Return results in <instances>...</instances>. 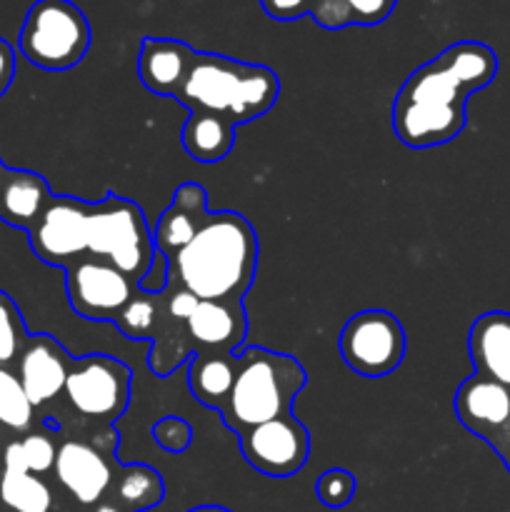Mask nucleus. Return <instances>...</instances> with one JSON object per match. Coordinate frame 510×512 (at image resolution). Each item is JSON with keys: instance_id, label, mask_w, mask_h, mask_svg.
Segmentation results:
<instances>
[{"instance_id": "bb28decb", "label": "nucleus", "mask_w": 510, "mask_h": 512, "mask_svg": "<svg viewBox=\"0 0 510 512\" xmlns=\"http://www.w3.org/2000/svg\"><path fill=\"white\" fill-rule=\"evenodd\" d=\"M28 328L20 315V308L5 290H0V368H8L18 360L28 343Z\"/></svg>"}, {"instance_id": "f257e3e1", "label": "nucleus", "mask_w": 510, "mask_h": 512, "mask_svg": "<svg viewBox=\"0 0 510 512\" xmlns=\"http://www.w3.org/2000/svg\"><path fill=\"white\" fill-rule=\"evenodd\" d=\"M498 75V55L478 40L448 45L415 68L393 100V133L415 150L458 138L468 120V98Z\"/></svg>"}, {"instance_id": "2eb2a0df", "label": "nucleus", "mask_w": 510, "mask_h": 512, "mask_svg": "<svg viewBox=\"0 0 510 512\" xmlns=\"http://www.w3.org/2000/svg\"><path fill=\"white\" fill-rule=\"evenodd\" d=\"M15 363H18L15 375H18L33 408H43V405L53 403L60 393H65L73 358L53 335H30Z\"/></svg>"}, {"instance_id": "c85d7f7f", "label": "nucleus", "mask_w": 510, "mask_h": 512, "mask_svg": "<svg viewBox=\"0 0 510 512\" xmlns=\"http://www.w3.org/2000/svg\"><path fill=\"white\" fill-rule=\"evenodd\" d=\"M355 488H358V480L350 470L343 468H330L325 470L323 475L315 483V493H318V500L330 510H340L353 500Z\"/></svg>"}, {"instance_id": "c756f323", "label": "nucleus", "mask_w": 510, "mask_h": 512, "mask_svg": "<svg viewBox=\"0 0 510 512\" xmlns=\"http://www.w3.org/2000/svg\"><path fill=\"white\" fill-rule=\"evenodd\" d=\"M20 453H23L25 470L43 478L45 473L55 468V458H58V445H55L50 433H28L18 440Z\"/></svg>"}, {"instance_id": "a878e982", "label": "nucleus", "mask_w": 510, "mask_h": 512, "mask_svg": "<svg viewBox=\"0 0 510 512\" xmlns=\"http://www.w3.org/2000/svg\"><path fill=\"white\" fill-rule=\"evenodd\" d=\"M35 408L25 395L18 375L8 368H0V425L15 433H25L33 425Z\"/></svg>"}, {"instance_id": "4be33fe9", "label": "nucleus", "mask_w": 510, "mask_h": 512, "mask_svg": "<svg viewBox=\"0 0 510 512\" xmlns=\"http://www.w3.org/2000/svg\"><path fill=\"white\" fill-rule=\"evenodd\" d=\"M105 498L123 512H143L163 503L165 483L150 465H125L115 470L113 485Z\"/></svg>"}, {"instance_id": "473e14b6", "label": "nucleus", "mask_w": 510, "mask_h": 512, "mask_svg": "<svg viewBox=\"0 0 510 512\" xmlns=\"http://www.w3.org/2000/svg\"><path fill=\"white\" fill-rule=\"evenodd\" d=\"M15 78V50L5 38H0V98L8 93Z\"/></svg>"}, {"instance_id": "5701e85b", "label": "nucleus", "mask_w": 510, "mask_h": 512, "mask_svg": "<svg viewBox=\"0 0 510 512\" xmlns=\"http://www.w3.org/2000/svg\"><path fill=\"white\" fill-rule=\"evenodd\" d=\"M235 143V125L210 113H190L183 128V148L198 163H220Z\"/></svg>"}, {"instance_id": "72a5a7b5", "label": "nucleus", "mask_w": 510, "mask_h": 512, "mask_svg": "<svg viewBox=\"0 0 510 512\" xmlns=\"http://www.w3.org/2000/svg\"><path fill=\"white\" fill-rule=\"evenodd\" d=\"M93 512H123V510H120L115 503H110L108 498H103L98 505H95Z\"/></svg>"}, {"instance_id": "9d476101", "label": "nucleus", "mask_w": 510, "mask_h": 512, "mask_svg": "<svg viewBox=\"0 0 510 512\" xmlns=\"http://www.w3.org/2000/svg\"><path fill=\"white\" fill-rule=\"evenodd\" d=\"M90 205L73 195H53L28 230L35 258L55 268H70L88 255Z\"/></svg>"}, {"instance_id": "cd10ccee", "label": "nucleus", "mask_w": 510, "mask_h": 512, "mask_svg": "<svg viewBox=\"0 0 510 512\" xmlns=\"http://www.w3.org/2000/svg\"><path fill=\"white\" fill-rule=\"evenodd\" d=\"M158 308H160V293H145L138 288V293L133 295V300L128 303V308L120 313L118 318V330L128 340H150L155 328V320H158Z\"/></svg>"}, {"instance_id": "20e7f679", "label": "nucleus", "mask_w": 510, "mask_h": 512, "mask_svg": "<svg viewBox=\"0 0 510 512\" xmlns=\"http://www.w3.org/2000/svg\"><path fill=\"white\" fill-rule=\"evenodd\" d=\"M308 383L298 358L268 348H245L238 353L233 390L220 408V418L233 433L263 425L290 413V405Z\"/></svg>"}, {"instance_id": "c9c22d12", "label": "nucleus", "mask_w": 510, "mask_h": 512, "mask_svg": "<svg viewBox=\"0 0 510 512\" xmlns=\"http://www.w3.org/2000/svg\"><path fill=\"white\" fill-rule=\"evenodd\" d=\"M3 170H5V165H3V163H0V173H3Z\"/></svg>"}, {"instance_id": "aec40b11", "label": "nucleus", "mask_w": 510, "mask_h": 512, "mask_svg": "<svg viewBox=\"0 0 510 512\" xmlns=\"http://www.w3.org/2000/svg\"><path fill=\"white\" fill-rule=\"evenodd\" d=\"M53 198L43 175L5 168L0 173V220L28 233Z\"/></svg>"}, {"instance_id": "f704fd0d", "label": "nucleus", "mask_w": 510, "mask_h": 512, "mask_svg": "<svg viewBox=\"0 0 510 512\" xmlns=\"http://www.w3.org/2000/svg\"><path fill=\"white\" fill-rule=\"evenodd\" d=\"M188 512H230L228 508H220V505H200V508H193Z\"/></svg>"}, {"instance_id": "6ab92c4d", "label": "nucleus", "mask_w": 510, "mask_h": 512, "mask_svg": "<svg viewBox=\"0 0 510 512\" xmlns=\"http://www.w3.org/2000/svg\"><path fill=\"white\" fill-rule=\"evenodd\" d=\"M195 50L183 40L143 38L138 53L140 83L150 93L175 98L193 63Z\"/></svg>"}, {"instance_id": "dca6fc26", "label": "nucleus", "mask_w": 510, "mask_h": 512, "mask_svg": "<svg viewBox=\"0 0 510 512\" xmlns=\"http://www.w3.org/2000/svg\"><path fill=\"white\" fill-rule=\"evenodd\" d=\"M188 335L195 353H240L248 335L243 300H198Z\"/></svg>"}, {"instance_id": "2f4dec72", "label": "nucleus", "mask_w": 510, "mask_h": 512, "mask_svg": "<svg viewBox=\"0 0 510 512\" xmlns=\"http://www.w3.org/2000/svg\"><path fill=\"white\" fill-rule=\"evenodd\" d=\"M260 5H263V10L273 20L288 23V20H298L310 15L315 0H260Z\"/></svg>"}, {"instance_id": "0eeeda50", "label": "nucleus", "mask_w": 510, "mask_h": 512, "mask_svg": "<svg viewBox=\"0 0 510 512\" xmlns=\"http://www.w3.org/2000/svg\"><path fill=\"white\" fill-rule=\"evenodd\" d=\"M340 355L353 373L385 378L405 358V330L388 310H360L340 330Z\"/></svg>"}, {"instance_id": "6e6552de", "label": "nucleus", "mask_w": 510, "mask_h": 512, "mask_svg": "<svg viewBox=\"0 0 510 512\" xmlns=\"http://www.w3.org/2000/svg\"><path fill=\"white\" fill-rule=\"evenodd\" d=\"M133 375L123 360L110 355H85L73 360L65 398L78 415L98 423H115L130 405Z\"/></svg>"}, {"instance_id": "b1692460", "label": "nucleus", "mask_w": 510, "mask_h": 512, "mask_svg": "<svg viewBox=\"0 0 510 512\" xmlns=\"http://www.w3.org/2000/svg\"><path fill=\"white\" fill-rule=\"evenodd\" d=\"M398 0H315L310 18L325 30L348 25H378L390 18Z\"/></svg>"}, {"instance_id": "f3484780", "label": "nucleus", "mask_w": 510, "mask_h": 512, "mask_svg": "<svg viewBox=\"0 0 510 512\" xmlns=\"http://www.w3.org/2000/svg\"><path fill=\"white\" fill-rule=\"evenodd\" d=\"M208 195L198 183H183L175 188L173 200L160 213L155 225V250L165 260L185 248L208 220Z\"/></svg>"}, {"instance_id": "393cba45", "label": "nucleus", "mask_w": 510, "mask_h": 512, "mask_svg": "<svg viewBox=\"0 0 510 512\" xmlns=\"http://www.w3.org/2000/svg\"><path fill=\"white\" fill-rule=\"evenodd\" d=\"M55 495L40 475L0 468V512H53Z\"/></svg>"}, {"instance_id": "9b49d317", "label": "nucleus", "mask_w": 510, "mask_h": 512, "mask_svg": "<svg viewBox=\"0 0 510 512\" xmlns=\"http://www.w3.org/2000/svg\"><path fill=\"white\" fill-rule=\"evenodd\" d=\"M453 408L458 423L490 445L510 473V388L473 373L455 390Z\"/></svg>"}, {"instance_id": "a211bd4d", "label": "nucleus", "mask_w": 510, "mask_h": 512, "mask_svg": "<svg viewBox=\"0 0 510 512\" xmlns=\"http://www.w3.org/2000/svg\"><path fill=\"white\" fill-rule=\"evenodd\" d=\"M468 355L475 375L510 388V313L478 315L468 330Z\"/></svg>"}, {"instance_id": "4468645a", "label": "nucleus", "mask_w": 510, "mask_h": 512, "mask_svg": "<svg viewBox=\"0 0 510 512\" xmlns=\"http://www.w3.org/2000/svg\"><path fill=\"white\" fill-rule=\"evenodd\" d=\"M53 470L58 483L83 508H95L108 495L115 478L110 453H103L100 448L83 443V440L60 443Z\"/></svg>"}, {"instance_id": "1a4fd4ad", "label": "nucleus", "mask_w": 510, "mask_h": 512, "mask_svg": "<svg viewBox=\"0 0 510 512\" xmlns=\"http://www.w3.org/2000/svg\"><path fill=\"white\" fill-rule=\"evenodd\" d=\"M65 293L68 303L80 318L93 323H118L128 308L138 285L105 260L83 255L65 268Z\"/></svg>"}, {"instance_id": "7c9ffc66", "label": "nucleus", "mask_w": 510, "mask_h": 512, "mask_svg": "<svg viewBox=\"0 0 510 512\" xmlns=\"http://www.w3.org/2000/svg\"><path fill=\"white\" fill-rule=\"evenodd\" d=\"M150 435L158 443V448L173 455L185 453L190 448V443H193V428H190L188 420L178 418V415H165V418H160L150 428Z\"/></svg>"}, {"instance_id": "39448f33", "label": "nucleus", "mask_w": 510, "mask_h": 512, "mask_svg": "<svg viewBox=\"0 0 510 512\" xmlns=\"http://www.w3.org/2000/svg\"><path fill=\"white\" fill-rule=\"evenodd\" d=\"M155 253V238L140 205L118 195H108L90 205L88 255L105 260L140 285L153 265Z\"/></svg>"}, {"instance_id": "423d86ee", "label": "nucleus", "mask_w": 510, "mask_h": 512, "mask_svg": "<svg viewBox=\"0 0 510 512\" xmlns=\"http://www.w3.org/2000/svg\"><path fill=\"white\" fill-rule=\"evenodd\" d=\"M18 48L40 70H70L90 48V23L70 0H35L20 28Z\"/></svg>"}, {"instance_id": "f03ea898", "label": "nucleus", "mask_w": 510, "mask_h": 512, "mask_svg": "<svg viewBox=\"0 0 510 512\" xmlns=\"http://www.w3.org/2000/svg\"><path fill=\"white\" fill-rule=\"evenodd\" d=\"M258 270V235L235 210L210 213L180 253L168 258V280L198 300H243Z\"/></svg>"}, {"instance_id": "7ed1b4c3", "label": "nucleus", "mask_w": 510, "mask_h": 512, "mask_svg": "<svg viewBox=\"0 0 510 512\" xmlns=\"http://www.w3.org/2000/svg\"><path fill=\"white\" fill-rule=\"evenodd\" d=\"M278 95L280 78L268 65L243 63L218 53L195 50L175 100L190 113L218 115L238 128L268 113Z\"/></svg>"}, {"instance_id": "412c9836", "label": "nucleus", "mask_w": 510, "mask_h": 512, "mask_svg": "<svg viewBox=\"0 0 510 512\" xmlns=\"http://www.w3.org/2000/svg\"><path fill=\"white\" fill-rule=\"evenodd\" d=\"M238 353H195L188 365V390L200 405L218 410L233 390Z\"/></svg>"}, {"instance_id": "f8f14e48", "label": "nucleus", "mask_w": 510, "mask_h": 512, "mask_svg": "<svg viewBox=\"0 0 510 512\" xmlns=\"http://www.w3.org/2000/svg\"><path fill=\"white\" fill-rule=\"evenodd\" d=\"M238 443L250 468L278 480L300 473L310 455L308 428L293 413L243 430Z\"/></svg>"}, {"instance_id": "ddd939ff", "label": "nucleus", "mask_w": 510, "mask_h": 512, "mask_svg": "<svg viewBox=\"0 0 510 512\" xmlns=\"http://www.w3.org/2000/svg\"><path fill=\"white\" fill-rule=\"evenodd\" d=\"M195 305H198V298L180 288L175 280H168L165 290H160L158 320L148 340V365L158 378H168L173 370H178L195 355L188 335V318Z\"/></svg>"}]
</instances>
